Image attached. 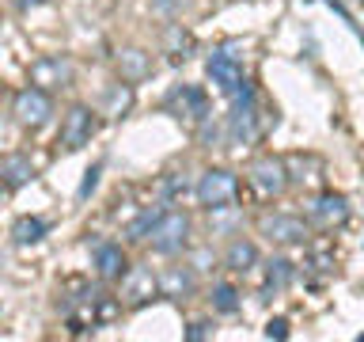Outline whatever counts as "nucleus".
<instances>
[{
	"mask_svg": "<svg viewBox=\"0 0 364 342\" xmlns=\"http://www.w3.org/2000/svg\"><path fill=\"white\" fill-rule=\"evenodd\" d=\"M262 232L269 239H277V244H304L307 228H304L300 217H266V221H262Z\"/></svg>",
	"mask_w": 364,
	"mask_h": 342,
	"instance_id": "6e6552de",
	"label": "nucleus"
},
{
	"mask_svg": "<svg viewBox=\"0 0 364 342\" xmlns=\"http://www.w3.org/2000/svg\"><path fill=\"white\" fill-rule=\"evenodd\" d=\"M46 232H50V224H46L42 217H19L16 228H11V239H16L19 247H27V244H38Z\"/></svg>",
	"mask_w": 364,
	"mask_h": 342,
	"instance_id": "9b49d317",
	"label": "nucleus"
},
{
	"mask_svg": "<svg viewBox=\"0 0 364 342\" xmlns=\"http://www.w3.org/2000/svg\"><path fill=\"white\" fill-rule=\"evenodd\" d=\"M255 262H258L255 244H232V251H228V266H232L235 274H247Z\"/></svg>",
	"mask_w": 364,
	"mask_h": 342,
	"instance_id": "ddd939ff",
	"label": "nucleus"
},
{
	"mask_svg": "<svg viewBox=\"0 0 364 342\" xmlns=\"http://www.w3.org/2000/svg\"><path fill=\"white\" fill-rule=\"evenodd\" d=\"M73 80V65L61 61V57H42V61L31 65V84L38 88H65Z\"/></svg>",
	"mask_w": 364,
	"mask_h": 342,
	"instance_id": "0eeeda50",
	"label": "nucleus"
},
{
	"mask_svg": "<svg viewBox=\"0 0 364 342\" xmlns=\"http://www.w3.org/2000/svg\"><path fill=\"white\" fill-rule=\"evenodd\" d=\"M42 4H50V0H16L19 11H31V8H42Z\"/></svg>",
	"mask_w": 364,
	"mask_h": 342,
	"instance_id": "6ab92c4d",
	"label": "nucleus"
},
{
	"mask_svg": "<svg viewBox=\"0 0 364 342\" xmlns=\"http://www.w3.org/2000/svg\"><path fill=\"white\" fill-rule=\"evenodd\" d=\"M289 278H292V262H289V259H273V262H269V274H266V293L281 289Z\"/></svg>",
	"mask_w": 364,
	"mask_h": 342,
	"instance_id": "4468645a",
	"label": "nucleus"
},
{
	"mask_svg": "<svg viewBox=\"0 0 364 342\" xmlns=\"http://www.w3.org/2000/svg\"><path fill=\"white\" fill-rule=\"evenodd\" d=\"M235 194H239V182H235L232 171H224V167L205 171L201 182H198V202L205 209H228V205L235 202Z\"/></svg>",
	"mask_w": 364,
	"mask_h": 342,
	"instance_id": "f03ea898",
	"label": "nucleus"
},
{
	"mask_svg": "<svg viewBox=\"0 0 364 342\" xmlns=\"http://www.w3.org/2000/svg\"><path fill=\"white\" fill-rule=\"evenodd\" d=\"M250 182L258 187L262 198H277V194L284 190V164H281V160H273V156L258 160V164L250 167Z\"/></svg>",
	"mask_w": 364,
	"mask_h": 342,
	"instance_id": "423d86ee",
	"label": "nucleus"
},
{
	"mask_svg": "<svg viewBox=\"0 0 364 342\" xmlns=\"http://www.w3.org/2000/svg\"><path fill=\"white\" fill-rule=\"evenodd\" d=\"M209 335H213L209 323H193V327H190V338H209Z\"/></svg>",
	"mask_w": 364,
	"mask_h": 342,
	"instance_id": "a211bd4d",
	"label": "nucleus"
},
{
	"mask_svg": "<svg viewBox=\"0 0 364 342\" xmlns=\"http://www.w3.org/2000/svg\"><path fill=\"white\" fill-rule=\"evenodd\" d=\"M346 217H349V205L341 194H323V198L311 205V221L323 224V228H334V224L346 221Z\"/></svg>",
	"mask_w": 364,
	"mask_h": 342,
	"instance_id": "1a4fd4ad",
	"label": "nucleus"
},
{
	"mask_svg": "<svg viewBox=\"0 0 364 342\" xmlns=\"http://www.w3.org/2000/svg\"><path fill=\"white\" fill-rule=\"evenodd\" d=\"M95 114H91L87 107H73L65 114V122H61V137H57V145L61 148H68V152H73V148H84L87 141H91V133H95Z\"/></svg>",
	"mask_w": 364,
	"mask_h": 342,
	"instance_id": "39448f33",
	"label": "nucleus"
},
{
	"mask_svg": "<svg viewBox=\"0 0 364 342\" xmlns=\"http://www.w3.org/2000/svg\"><path fill=\"white\" fill-rule=\"evenodd\" d=\"M205 73H209V80L216 84V91L220 95H228V99H243V95H250V88H247V76H243V65L235 61L232 53H213L209 61H205Z\"/></svg>",
	"mask_w": 364,
	"mask_h": 342,
	"instance_id": "f257e3e1",
	"label": "nucleus"
},
{
	"mask_svg": "<svg viewBox=\"0 0 364 342\" xmlns=\"http://www.w3.org/2000/svg\"><path fill=\"white\" fill-rule=\"evenodd\" d=\"M144 285H152V274H148V270H141V274H136V285L129 289V296H133V301H148V296H144Z\"/></svg>",
	"mask_w": 364,
	"mask_h": 342,
	"instance_id": "dca6fc26",
	"label": "nucleus"
},
{
	"mask_svg": "<svg viewBox=\"0 0 364 342\" xmlns=\"http://www.w3.org/2000/svg\"><path fill=\"white\" fill-rule=\"evenodd\" d=\"M190 244V221L182 213H164L152 224V251L159 255H178Z\"/></svg>",
	"mask_w": 364,
	"mask_h": 342,
	"instance_id": "20e7f679",
	"label": "nucleus"
},
{
	"mask_svg": "<svg viewBox=\"0 0 364 342\" xmlns=\"http://www.w3.org/2000/svg\"><path fill=\"white\" fill-rule=\"evenodd\" d=\"M95 270H99V278H122L125 274V255H122V247H114V244H99L95 247Z\"/></svg>",
	"mask_w": 364,
	"mask_h": 342,
	"instance_id": "9d476101",
	"label": "nucleus"
},
{
	"mask_svg": "<svg viewBox=\"0 0 364 342\" xmlns=\"http://www.w3.org/2000/svg\"><path fill=\"white\" fill-rule=\"evenodd\" d=\"M213 296H216V308H220V312H235V308H239V301H235V289H232V285H220V289H216Z\"/></svg>",
	"mask_w": 364,
	"mask_h": 342,
	"instance_id": "2eb2a0df",
	"label": "nucleus"
},
{
	"mask_svg": "<svg viewBox=\"0 0 364 342\" xmlns=\"http://www.w3.org/2000/svg\"><path fill=\"white\" fill-rule=\"evenodd\" d=\"M11 107H16V118H19L23 130H42V125L50 122V114H53V99L46 95V88L31 84V88L19 91Z\"/></svg>",
	"mask_w": 364,
	"mask_h": 342,
	"instance_id": "7ed1b4c3",
	"label": "nucleus"
},
{
	"mask_svg": "<svg viewBox=\"0 0 364 342\" xmlns=\"http://www.w3.org/2000/svg\"><path fill=\"white\" fill-rule=\"evenodd\" d=\"M31 179H34V167H31L27 156H8L4 160V187L8 190H19L23 182H31Z\"/></svg>",
	"mask_w": 364,
	"mask_h": 342,
	"instance_id": "f8f14e48",
	"label": "nucleus"
},
{
	"mask_svg": "<svg viewBox=\"0 0 364 342\" xmlns=\"http://www.w3.org/2000/svg\"><path fill=\"white\" fill-rule=\"evenodd\" d=\"M266 338H289V323H284V319H269Z\"/></svg>",
	"mask_w": 364,
	"mask_h": 342,
	"instance_id": "f3484780",
	"label": "nucleus"
}]
</instances>
